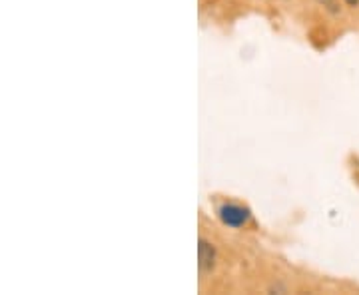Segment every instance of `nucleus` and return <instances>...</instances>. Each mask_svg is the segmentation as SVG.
I'll return each mask as SVG.
<instances>
[{"instance_id": "nucleus-1", "label": "nucleus", "mask_w": 359, "mask_h": 295, "mask_svg": "<svg viewBox=\"0 0 359 295\" xmlns=\"http://www.w3.org/2000/svg\"><path fill=\"white\" fill-rule=\"evenodd\" d=\"M219 216L224 219V224L238 228V226H242L248 219V212H245L244 207H240V205H226V207L219 210Z\"/></svg>"}, {"instance_id": "nucleus-2", "label": "nucleus", "mask_w": 359, "mask_h": 295, "mask_svg": "<svg viewBox=\"0 0 359 295\" xmlns=\"http://www.w3.org/2000/svg\"><path fill=\"white\" fill-rule=\"evenodd\" d=\"M198 259H200V270L210 271L216 263V249L214 245L205 240H200V245H198Z\"/></svg>"}, {"instance_id": "nucleus-3", "label": "nucleus", "mask_w": 359, "mask_h": 295, "mask_svg": "<svg viewBox=\"0 0 359 295\" xmlns=\"http://www.w3.org/2000/svg\"><path fill=\"white\" fill-rule=\"evenodd\" d=\"M347 4H349V6H358L359 4V0H346Z\"/></svg>"}]
</instances>
